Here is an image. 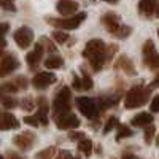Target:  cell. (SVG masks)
I'll use <instances>...</instances> for the list:
<instances>
[{
	"label": "cell",
	"mask_w": 159,
	"mask_h": 159,
	"mask_svg": "<svg viewBox=\"0 0 159 159\" xmlns=\"http://www.w3.org/2000/svg\"><path fill=\"white\" fill-rule=\"evenodd\" d=\"M153 132H154V127H153V126H151L150 129H147V134H145V135H147V142H150V140H151Z\"/></svg>",
	"instance_id": "cell-38"
},
{
	"label": "cell",
	"mask_w": 159,
	"mask_h": 159,
	"mask_svg": "<svg viewBox=\"0 0 159 159\" xmlns=\"http://www.w3.org/2000/svg\"><path fill=\"white\" fill-rule=\"evenodd\" d=\"M52 153H54V148H46L45 151L38 153V159H49Z\"/></svg>",
	"instance_id": "cell-32"
},
{
	"label": "cell",
	"mask_w": 159,
	"mask_h": 159,
	"mask_svg": "<svg viewBox=\"0 0 159 159\" xmlns=\"http://www.w3.org/2000/svg\"><path fill=\"white\" fill-rule=\"evenodd\" d=\"M37 118L42 124H48V102L45 100V97H40L38 100V113H37Z\"/></svg>",
	"instance_id": "cell-16"
},
{
	"label": "cell",
	"mask_w": 159,
	"mask_h": 159,
	"mask_svg": "<svg viewBox=\"0 0 159 159\" xmlns=\"http://www.w3.org/2000/svg\"><path fill=\"white\" fill-rule=\"evenodd\" d=\"M34 142H35V135L32 134V132H22V134H18V135H15V139H13V143H15L18 148H21L22 151L29 150L34 145Z\"/></svg>",
	"instance_id": "cell-11"
},
{
	"label": "cell",
	"mask_w": 159,
	"mask_h": 159,
	"mask_svg": "<svg viewBox=\"0 0 159 159\" xmlns=\"http://www.w3.org/2000/svg\"><path fill=\"white\" fill-rule=\"evenodd\" d=\"M13 37H15V42L19 48H29L34 42V32H32V29L25 27V25L19 27Z\"/></svg>",
	"instance_id": "cell-6"
},
{
	"label": "cell",
	"mask_w": 159,
	"mask_h": 159,
	"mask_svg": "<svg viewBox=\"0 0 159 159\" xmlns=\"http://www.w3.org/2000/svg\"><path fill=\"white\" fill-rule=\"evenodd\" d=\"M78 150L81 151L83 154H86V156H91V153H92V142L89 140V139H81L78 142Z\"/></svg>",
	"instance_id": "cell-21"
},
{
	"label": "cell",
	"mask_w": 159,
	"mask_h": 159,
	"mask_svg": "<svg viewBox=\"0 0 159 159\" xmlns=\"http://www.w3.org/2000/svg\"><path fill=\"white\" fill-rule=\"evenodd\" d=\"M86 19V13H78L70 18H64V19H56V18H49V24L56 25L61 30H72L80 27V24Z\"/></svg>",
	"instance_id": "cell-5"
},
{
	"label": "cell",
	"mask_w": 159,
	"mask_h": 159,
	"mask_svg": "<svg viewBox=\"0 0 159 159\" xmlns=\"http://www.w3.org/2000/svg\"><path fill=\"white\" fill-rule=\"evenodd\" d=\"M129 34H130V27H119L115 35H116L118 38H126Z\"/></svg>",
	"instance_id": "cell-31"
},
{
	"label": "cell",
	"mask_w": 159,
	"mask_h": 159,
	"mask_svg": "<svg viewBox=\"0 0 159 159\" xmlns=\"http://www.w3.org/2000/svg\"><path fill=\"white\" fill-rule=\"evenodd\" d=\"M18 67H19V61L13 54H5L0 61V78L13 73L15 70H18Z\"/></svg>",
	"instance_id": "cell-8"
},
{
	"label": "cell",
	"mask_w": 159,
	"mask_h": 159,
	"mask_svg": "<svg viewBox=\"0 0 159 159\" xmlns=\"http://www.w3.org/2000/svg\"><path fill=\"white\" fill-rule=\"evenodd\" d=\"M76 107L88 119H94L100 113V107L97 100L92 97H76Z\"/></svg>",
	"instance_id": "cell-3"
},
{
	"label": "cell",
	"mask_w": 159,
	"mask_h": 159,
	"mask_svg": "<svg viewBox=\"0 0 159 159\" xmlns=\"http://www.w3.org/2000/svg\"><path fill=\"white\" fill-rule=\"evenodd\" d=\"M56 8L62 16H73L76 13V10L80 8V5L75 0H59Z\"/></svg>",
	"instance_id": "cell-13"
},
{
	"label": "cell",
	"mask_w": 159,
	"mask_h": 159,
	"mask_svg": "<svg viewBox=\"0 0 159 159\" xmlns=\"http://www.w3.org/2000/svg\"><path fill=\"white\" fill-rule=\"evenodd\" d=\"M51 37H52V40H56L57 43H65L69 40V35L65 34L64 30H61V29L59 30H54V32L51 34Z\"/></svg>",
	"instance_id": "cell-23"
},
{
	"label": "cell",
	"mask_w": 159,
	"mask_h": 159,
	"mask_svg": "<svg viewBox=\"0 0 159 159\" xmlns=\"http://www.w3.org/2000/svg\"><path fill=\"white\" fill-rule=\"evenodd\" d=\"M132 126H137V127H142V126H148L153 123V116L150 113H139L137 116L132 118Z\"/></svg>",
	"instance_id": "cell-17"
},
{
	"label": "cell",
	"mask_w": 159,
	"mask_h": 159,
	"mask_svg": "<svg viewBox=\"0 0 159 159\" xmlns=\"http://www.w3.org/2000/svg\"><path fill=\"white\" fill-rule=\"evenodd\" d=\"M148 94H150V92H148L147 89H142V88H139V86L132 88L127 94H126V99H124L126 108H137V107H142V105L147 102Z\"/></svg>",
	"instance_id": "cell-4"
},
{
	"label": "cell",
	"mask_w": 159,
	"mask_h": 159,
	"mask_svg": "<svg viewBox=\"0 0 159 159\" xmlns=\"http://www.w3.org/2000/svg\"><path fill=\"white\" fill-rule=\"evenodd\" d=\"M8 30H10V24L8 22H0V40L7 35Z\"/></svg>",
	"instance_id": "cell-33"
},
{
	"label": "cell",
	"mask_w": 159,
	"mask_h": 159,
	"mask_svg": "<svg viewBox=\"0 0 159 159\" xmlns=\"http://www.w3.org/2000/svg\"><path fill=\"white\" fill-rule=\"evenodd\" d=\"M154 8H156L154 0H140V3H139V10L145 16H150L151 13L154 11Z\"/></svg>",
	"instance_id": "cell-18"
},
{
	"label": "cell",
	"mask_w": 159,
	"mask_h": 159,
	"mask_svg": "<svg viewBox=\"0 0 159 159\" xmlns=\"http://www.w3.org/2000/svg\"><path fill=\"white\" fill-rule=\"evenodd\" d=\"M151 86H153V88H157V86H159V78H156V80H154V81L151 83Z\"/></svg>",
	"instance_id": "cell-40"
},
{
	"label": "cell",
	"mask_w": 159,
	"mask_h": 159,
	"mask_svg": "<svg viewBox=\"0 0 159 159\" xmlns=\"http://www.w3.org/2000/svg\"><path fill=\"white\" fill-rule=\"evenodd\" d=\"M103 2H107V3H118V0H103Z\"/></svg>",
	"instance_id": "cell-42"
},
{
	"label": "cell",
	"mask_w": 159,
	"mask_h": 159,
	"mask_svg": "<svg viewBox=\"0 0 159 159\" xmlns=\"http://www.w3.org/2000/svg\"><path fill=\"white\" fill-rule=\"evenodd\" d=\"M157 35H159V30H157Z\"/></svg>",
	"instance_id": "cell-45"
},
{
	"label": "cell",
	"mask_w": 159,
	"mask_h": 159,
	"mask_svg": "<svg viewBox=\"0 0 159 159\" xmlns=\"http://www.w3.org/2000/svg\"><path fill=\"white\" fill-rule=\"evenodd\" d=\"M8 157H10V159H19V157H18L15 153H8Z\"/></svg>",
	"instance_id": "cell-41"
},
{
	"label": "cell",
	"mask_w": 159,
	"mask_h": 159,
	"mask_svg": "<svg viewBox=\"0 0 159 159\" xmlns=\"http://www.w3.org/2000/svg\"><path fill=\"white\" fill-rule=\"evenodd\" d=\"M132 135V130L127 127V126H119L118 129V134H116V140H121L124 137H130Z\"/></svg>",
	"instance_id": "cell-24"
},
{
	"label": "cell",
	"mask_w": 159,
	"mask_h": 159,
	"mask_svg": "<svg viewBox=\"0 0 159 159\" xmlns=\"http://www.w3.org/2000/svg\"><path fill=\"white\" fill-rule=\"evenodd\" d=\"M150 108H151V111H159V97H154L153 99V102H151V105H150Z\"/></svg>",
	"instance_id": "cell-34"
},
{
	"label": "cell",
	"mask_w": 159,
	"mask_h": 159,
	"mask_svg": "<svg viewBox=\"0 0 159 159\" xmlns=\"http://www.w3.org/2000/svg\"><path fill=\"white\" fill-rule=\"evenodd\" d=\"M3 107L5 108H15L16 105H18V102L15 100V99H11V97H3Z\"/></svg>",
	"instance_id": "cell-29"
},
{
	"label": "cell",
	"mask_w": 159,
	"mask_h": 159,
	"mask_svg": "<svg viewBox=\"0 0 159 159\" xmlns=\"http://www.w3.org/2000/svg\"><path fill=\"white\" fill-rule=\"evenodd\" d=\"M70 157H72V154H70L69 151H61L56 159H70Z\"/></svg>",
	"instance_id": "cell-37"
},
{
	"label": "cell",
	"mask_w": 159,
	"mask_h": 159,
	"mask_svg": "<svg viewBox=\"0 0 159 159\" xmlns=\"http://www.w3.org/2000/svg\"><path fill=\"white\" fill-rule=\"evenodd\" d=\"M70 159H80V157H73V156H72V157H70Z\"/></svg>",
	"instance_id": "cell-43"
},
{
	"label": "cell",
	"mask_w": 159,
	"mask_h": 159,
	"mask_svg": "<svg viewBox=\"0 0 159 159\" xmlns=\"http://www.w3.org/2000/svg\"><path fill=\"white\" fill-rule=\"evenodd\" d=\"M91 88H92V80H91V76L83 75L81 78H80V76L73 75V89H76V91H88V89H91Z\"/></svg>",
	"instance_id": "cell-15"
},
{
	"label": "cell",
	"mask_w": 159,
	"mask_h": 159,
	"mask_svg": "<svg viewBox=\"0 0 159 159\" xmlns=\"http://www.w3.org/2000/svg\"><path fill=\"white\" fill-rule=\"evenodd\" d=\"M102 24L108 32L116 34L118 29L121 27V19H119V16L115 15V13H107V15L102 16Z\"/></svg>",
	"instance_id": "cell-12"
},
{
	"label": "cell",
	"mask_w": 159,
	"mask_h": 159,
	"mask_svg": "<svg viewBox=\"0 0 159 159\" xmlns=\"http://www.w3.org/2000/svg\"><path fill=\"white\" fill-rule=\"evenodd\" d=\"M24 123L29 124V126H34V127L40 126V121H38L37 116H25V118H24Z\"/></svg>",
	"instance_id": "cell-30"
},
{
	"label": "cell",
	"mask_w": 159,
	"mask_h": 159,
	"mask_svg": "<svg viewBox=\"0 0 159 159\" xmlns=\"http://www.w3.org/2000/svg\"><path fill=\"white\" fill-rule=\"evenodd\" d=\"M21 107H22L25 111H30V110H34V107H35V102H34L32 97H25V99H22V102H21Z\"/></svg>",
	"instance_id": "cell-25"
},
{
	"label": "cell",
	"mask_w": 159,
	"mask_h": 159,
	"mask_svg": "<svg viewBox=\"0 0 159 159\" xmlns=\"http://www.w3.org/2000/svg\"><path fill=\"white\" fill-rule=\"evenodd\" d=\"M56 83V75L49 73V72H38L34 78H32V84L35 89H46L49 84Z\"/></svg>",
	"instance_id": "cell-7"
},
{
	"label": "cell",
	"mask_w": 159,
	"mask_h": 159,
	"mask_svg": "<svg viewBox=\"0 0 159 159\" xmlns=\"http://www.w3.org/2000/svg\"><path fill=\"white\" fill-rule=\"evenodd\" d=\"M18 127H19V121L15 115L10 111L0 110V130H10V129H18Z\"/></svg>",
	"instance_id": "cell-10"
},
{
	"label": "cell",
	"mask_w": 159,
	"mask_h": 159,
	"mask_svg": "<svg viewBox=\"0 0 159 159\" xmlns=\"http://www.w3.org/2000/svg\"><path fill=\"white\" fill-rule=\"evenodd\" d=\"M5 38H2V40H0V54H2V51H3V48H5Z\"/></svg>",
	"instance_id": "cell-39"
},
{
	"label": "cell",
	"mask_w": 159,
	"mask_h": 159,
	"mask_svg": "<svg viewBox=\"0 0 159 159\" xmlns=\"http://www.w3.org/2000/svg\"><path fill=\"white\" fill-rule=\"evenodd\" d=\"M116 51V46L110 51L107 46H105V43L102 42V40H91V42L86 43L84 49H83V57H86L91 64V67L94 70H100L103 67L105 61H107L113 52Z\"/></svg>",
	"instance_id": "cell-1"
},
{
	"label": "cell",
	"mask_w": 159,
	"mask_h": 159,
	"mask_svg": "<svg viewBox=\"0 0 159 159\" xmlns=\"http://www.w3.org/2000/svg\"><path fill=\"white\" fill-rule=\"evenodd\" d=\"M56 124L59 129L67 130V129H76L80 126V119L73 113H65V115H57L56 116Z\"/></svg>",
	"instance_id": "cell-9"
},
{
	"label": "cell",
	"mask_w": 159,
	"mask_h": 159,
	"mask_svg": "<svg viewBox=\"0 0 159 159\" xmlns=\"http://www.w3.org/2000/svg\"><path fill=\"white\" fill-rule=\"evenodd\" d=\"M116 126H118V119L116 118H110L108 121H107V124H105V127H103V132H105V134H108V132L111 129H115Z\"/></svg>",
	"instance_id": "cell-27"
},
{
	"label": "cell",
	"mask_w": 159,
	"mask_h": 159,
	"mask_svg": "<svg viewBox=\"0 0 159 159\" xmlns=\"http://www.w3.org/2000/svg\"><path fill=\"white\" fill-rule=\"evenodd\" d=\"M43 52H45V48L40 45V43H37L35 48H34L30 52H27V56H25V61H27V64L30 65V67H34V65H37L40 61H42Z\"/></svg>",
	"instance_id": "cell-14"
},
{
	"label": "cell",
	"mask_w": 159,
	"mask_h": 159,
	"mask_svg": "<svg viewBox=\"0 0 159 159\" xmlns=\"http://www.w3.org/2000/svg\"><path fill=\"white\" fill-rule=\"evenodd\" d=\"M118 100H119V99L115 97V96H102L97 103H99L100 110H105V108H110V107H113V105H116Z\"/></svg>",
	"instance_id": "cell-20"
},
{
	"label": "cell",
	"mask_w": 159,
	"mask_h": 159,
	"mask_svg": "<svg viewBox=\"0 0 159 159\" xmlns=\"http://www.w3.org/2000/svg\"><path fill=\"white\" fill-rule=\"evenodd\" d=\"M0 159H3V157H2V156H0Z\"/></svg>",
	"instance_id": "cell-44"
},
{
	"label": "cell",
	"mask_w": 159,
	"mask_h": 159,
	"mask_svg": "<svg viewBox=\"0 0 159 159\" xmlns=\"http://www.w3.org/2000/svg\"><path fill=\"white\" fill-rule=\"evenodd\" d=\"M0 8H3L7 11H11V13L16 11V7H15V3H13V0H0Z\"/></svg>",
	"instance_id": "cell-26"
},
{
	"label": "cell",
	"mask_w": 159,
	"mask_h": 159,
	"mask_svg": "<svg viewBox=\"0 0 159 159\" xmlns=\"http://www.w3.org/2000/svg\"><path fill=\"white\" fill-rule=\"evenodd\" d=\"M52 110H54L56 116L70 113V110H72V91L67 86L61 88V91L56 94L54 102H52Z\"/></svg>",
	"instance_id": "cell-2"
},
{
	"label": "cell",
	"mask_w": 159,
	"mask_h": 159,
	"mask_svg": "<svg viewBox=\"0 0 159 159\" xmlns=\"http://www.w3.org/2000/svg\"><path fill=\"white\" fill-rule=\"evenodd\" d=\"M15 84H19V89L22 88V89H25V84H27V80L25 78H18L16 81H15Z\"/></svg>",
	"instance_id": "cell-36"
},
{
	"label": "cell",
	"mask_w": 159,
	"mask_h": 159,
	"mask_svg": "<svg viewBox=\"0 0 159 159\" xmlns=\"http://www.w3.org/2000/svg\"><path fill=\"white\" fill-rule=\"evenodd\" d=\"M70 140H81L84 139V134H81V132H70Z\"/></svg>",
	"instance_id": "cell-35"
},
{
	"label": "cell",
	"mask_w": 159,
	"mask_h": 159,
	"mask_svg": "<svg viewBox=\"0 0 159 159\" xmlns=\"http://www.w3.org/2000/svg\"><path fill=\"white\" fill-rule=\"evenodd\" d=\"M40 45H42L43 48H46L48 51H51V52H54V51H56V48H54V45H52V43L49 42V40H48L46 37H43L42 40H40Z\"/></svg>",
	"instance_id": "cell-28"
},
{
	"label": "cell",
	"mask_w": 159,
	"mask_h": 159,
	"mask_svg": "<svg viewBox=\"0 0 159 159\" xmlns=\"http://www.w3.org/2000/svg\"><path fill=\"white\" fill-rule=\"evenodd\" d=\"M64 65V59L61 56H49L46 61H45V67L49 69V70H54V69H61Z\"/></svg>",
	"instance_id": "cell-19"
},
{
	"label": "cell",
	"mask_w": 159,
	"mask_h": 159,
	"mask_svg": "<svg viewBox=\"0 0 159 159\" xmlns=\"http://www.w3.org/2000/svg\"><path fill=\"white\" fill-rule=\"evenodd\" d=\"M145 59H147V64L150 65V67H153V69L159 67V54H157L156 51H153L151 54H147V56H145Z\"/></svg>",
	"instance_id": "cell-22"
}]
</instances>
